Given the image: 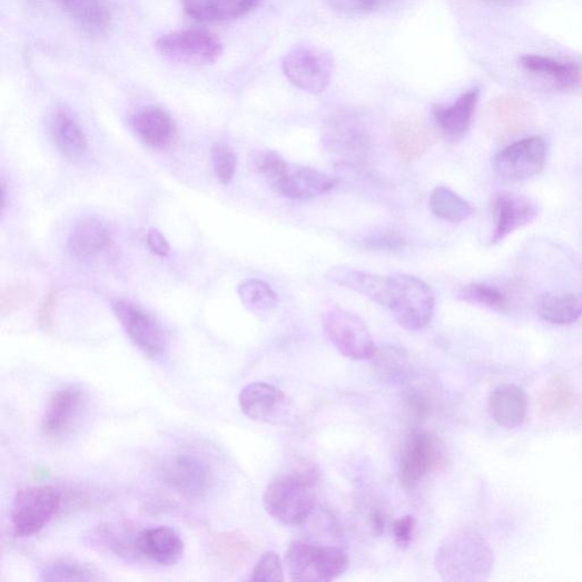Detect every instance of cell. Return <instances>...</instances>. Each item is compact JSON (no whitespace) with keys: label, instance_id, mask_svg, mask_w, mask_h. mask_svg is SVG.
<instances>
[{"label":"cell","instance_id":"f6af8a7d","mask_svg":"<svg viewBox=\"0 0 582 582\" xmlns=\"http://www.w3.org/2000/svg\"><path fill=\"white\" fill-rule=\"evenodd\" d=\"M415 527V519L413 515H405L396 520L393 524V534L396 544L402 550H406L412 540Z\"/></svg>","mask_w":582,"mask_h":582},{"label":"cell","instance_id":"7bdbcfd3","mask_svg":"<svg viewBox=\"0 0 582 582\" xmlns=\"http://www.w3.org/2000/svg\"><path fill=\"white\" fill-rule=\"evenodd\" d=\"M58 304L56 292L48 293L41 300L38 309V322L45 333H50L55 328V316Z\"/></svg>","mask_w":582,"mask_h":582},{"label":"cell","instance_id":"74e56055","mask_svg":"<svg viewBox=\"0 0 582 582\" xmlns=\"http://www.w3.org/2000/svg\"><path fill=\"white\" fill-rule=\"evenodd\" d=\"M249 162L253 171L269 178L274 186L288 168L284 157L275 150H256L250 155Z\"/></svg>","mask_w":582,"mask_h":582},{"label":"cell","instance_id":"d6a6232c","mask_svg":"<svg viewBox=\"0 0 582 582\" xmlns=\"http://www.w3.org/2000/svg\"><path fill=\"white\" fill-rule=\"evenodd\" d=\"M430 206L434 216L451 224H461L473 214L471 204L446 187L432 193Z\"/></svg>","mask_w":582,"mask_h":582},{"label":"cell","instance_id":"484cf974","mask_svg":"<svg viewBox=\"0 0 582 582\" xmlns=\"http://www.w3.org/2000/svg\"><path fill=\"white\" fill-rule=\"evenodd\" d=\"M526 395L515 385L499 386L490 397L491 415L505 430L521 427L526 417Z\"/></svg>","mask_w":582,"mask_h":582},{"label":"cell","instance_id":"681fc988","mask_svg":"<svg viewBox=\"0 0 582 582\" xmlns=\"http://www.w3.org/2000/svg\"><path fill=\"white\" fill-rule=\"evenodd\" d=\"M7 196H8L7 185H6V181L3 180L2 181V210H4L6 206H7Z\"/></svg>","mask_w":582,"mask_h":582},{"label":"cell","instance_id":"5bb4252c","mask_svg":"<svg viewBox=\"0 0 582 582\" xmlns=\"http://www.w3.org/2000/svg\"><path fill=\"white\" fill-rule=\"evenodd\" d=\"M535 121L534 106L513 96H502L491 100L483 117L486 132L496 140L516 136L533 127Z\"/></svg>","mask_w":582,"mask_h":582},{"label":"cell","instance_id":"60d3db41","mask_svg":"<svg viewBox=\"0 0 582 582\" xmlns=\"http://www.w3.org/2000/svg\"><path fill=\"white\" fill-rule=\"evenodd\" d=\"M250 581L280 582L285 580L280 558L275 552H267L256 563Z\"/></svg>","mask_w":582,"mask_h":582},{"label":"cell","instance_id":"4316f807","mask_svg":"<svg viewBox=\"0 0 582 582\" xmlns=\"http://www.w3.org/2000/svg\"><path fill=\"white\" fill-rule=\"evenodd\" d=\"M111 244L112 239L108 227L95 218L79 221L73 227L68 240L72 256L81 260L92 259L109 249Z\"/></svg>","mask_w":582,"mask_h":582},{"label":"cell","instance_id":"ee69618b","mask_svg":"<svg viewBox=\"0 0 582 582\" xmlns=\"http://www.w3.org/2000/svg\"><path fill=\"white\" fill-rule=\"evenodd\" d=\"M327 2L337 12L356 14L374 10L381 0H327Z\"/></svg>","mask_w":582,"mask_h":582},{"label":"cell","instance_id":"83f0119b","mask_svg":"<svg viewBox=\"0 0 582 582\" xmlns=\"http://www.w3.org/2000/svg\"><path fill=\"white\" fill-rule=\"evenodd\" d=\"M86 33L101 36L111 26V12L105 0H55Z\"/></svg>","mask_w":582,"mask_h":582},{"label":"cell","instance_id":"836d02e7","mask_svg":"<svg viewBox=\"0 0 582 582\" xmlns=\"http://www.w3.org/2000/svg\"><path fill=\"white\" fill-rule=\"evenodd\" d=\"M578 403V393L561 375L550 381L539 399L540 410L544 415L568 412Z\"/></svg>","mask_w":582,"mask_h":582},{"label":"cell","instance_id":"ba28073f","mask_svg":"<svg viewBox=\"0 0 582 582\" xmlns=\"http://www.w3.org/2000/svg\"><path fill=\"white\" fill-rule=\"evenodd\" d=\"M61 503V492L52 486H33L19 491L11 510L16 534L30 537L40 533L58 514Z\"/></svg>","mask_w":582,"mask_h":582},{"label":"cell","instance_id":"c3c4849f","mask_svg":"<svg viewBox=\"0 0 582 582\" xmlns=\"http://www.w3.org/2000/svg\"><path fill=\"white\" fill-rule=\"evenodd\" d=\"M385 521L381 512H376L373 515V526L377 535H381L384 531Z\"/></svg>","mask_w":582,"mask_h":582},{"label":"cell","instance_id":"ab89813d","mask_svg":"<svg viewBox=\"0 0 582 582\" xmlns=\"http://www.w3.org/2000/svg\"><path fill=\"white\" fill-rule=\"evenodd\" d=\"M33 298V289L27 284L17 283L4 287L0 294V312L11 315Z\"/></svg>","mask_w":582,"mask_h":582},{"label":"cell","instance_id":"d590c367","mask_svg":"<svg viewBox=\"0 0 582 582\" xmlns=\"http://www.w3.org/2000/svg\"><path fill=\"white\" fill-rule=\"evenodd\" d=\"M243 304L251 310H268L277 307L278 295L270 285L251 279L240 285L238 289Z\"/></svg>","mask_w":582,"mask_h":582},{"label":"cell","instance_id":"d4e9b609","mask_svg":"<svg viewBox=\"0 0 582 582\" xmlns=\"http://www.w3.org/2000/svg\"><path fill=\"white\" fill-rule=\"evenodd\" d=\"M327 279L382 306H388L389 278L338 266L329 269Z\"/></svg>","mask_w":582,"mask_h":582},{"label":"cell","instance_id":"5b68a950","mask_svg":"<svg viewBox=\"0 0 582 582\" xmlns=\"http://www.w3.org/2000/svg\"><path fill=\"white\" fill-rule=\"evenodd\" d=\"M325 147L344 165L356 168L366 166L373 150V135L365 121L353 112H343L327 124Z\"/></svg>","mask_w":582,"mask_h":582},{"label":"cell","instance_id":"7c38bea8","mask_svg":"<svg viewBox=\"0 0 582 582\" xmlns=\"http://www.w3.org/2000/svg\"><path fill=\"white\" fill-rule=\"evenodd\" d=\"M548 146L544 138L534 136L516 141L494 158V171L506 184L531 179L540 175L546 165Z\"/></svg>","mask_w":582,"mask_h":582},{"label":"cell","instance_id":"bcb514c9","mask_svg":"<svg viewBox=\"0 0 582 582\" xmlns=\"http://www.w3.org/2000/svg\"><path fill=\"white\" fill-rule=\"evenodd\" d=\"M147 245L157 256L166 257L170 254V245L166 237L158 230L151 229L147 234Z\"/></svg>","mask_w":582,"mask_h":582},{"label":"cell","instance_id":"7a4b0ae2","mask_svg":"<svg viewBox=\"0 0 582 582\" xmlns=\"http://www.w3.org/2000/svg\"><path fill=\"white\" fill-rule=\"evenodd\" d=\"M319 472L313 466H302L282 473L263 493L264 509L277 521L300 525L316 507V489Z\"/></svg>","mask_w":582,"mask_h":582},{"label":"cell","instance_id":"f35d334b","mask_svg":"<svg viewBox=\"0 0 582 582\" xmlns=\"http://www.w3.org/2000/svg\"><path fill=\"white\" fill-rule=\"evenodd\" d=\"M210 156L218 180L224 185L230 184L237 170V156L233 148L217 144L211 148Z\"/></svg>","mask_w":582,"mask_h":582},{"label":"cell","instance_id":"8d00e7d4","mask_svg":"<svg viewBox=\"0 0 582 582\" xmlns=\"http://www.w3.org/2000/svg\"><path fill=\"white\" fill-rule=\"evenodd\" d=\"M457 297L466 303L499 312H504L509 307L505 294L499 288L486 284L467 285L458 290Z\"/></svg>","mask_w":582,"mask_h":582},{"label":"cell","instance_id":"f546056e","mask_svg":"<svg viewBox=\"0 0 582 582\" xmlns=\"http://www.w3.org/2000/svg\"><path fill=\"white\" fill-rule=\"evenodd\" d=\"M51 135L59 150L68 158L82 157L88 148V140L75 120L66 110L59 109L51 121Z\"/></svg>","mask_w":582,"mask_h":582},{"label":"cell","instance_id":"ffe728a7","mask_svg":"<svg viewBox=\"0 0 582 582\" xmlns=\"http://www.w3.org/2000/svg\"><path fill=\"white\" fill-rule=\"evenodd\" d=\"M481 97L480 88L464 92L454 103L440 106L433 118L441 137L447 141L461 140L470 129L475 109Z\"/></svg>","mask_w":582,"mask_h":582},{"label":"cell","instance_id":"9c48e42d","mask_svg":"<svg viewBox=\"0 0 582 582\" xmlns=\"http://www.w3.org/2000/svg\"><path fill=\"white\" fill-rule=\"evenodd\" d=\"M283 70L290 83L298 89L322 93L332 82L334 60L325 49L299 45L285 57Z\"/></svg>","mask_w":582,"mask_h":582},{"label":"cell","instance_id":"7dc6e473","mask_svg":"<svg viewBox=\"0 0 582 582\" xmlns=\"http://www.w3.org/2000/svg\"><path fill=\"white\" fill-rule=\"evenodd\" d=\"M482 2L499 8H517L524 4L525 0H482Z\"/></svg>","mask_w":582,"mask_h":582},{"label":"cell","instance_id":"277c9868","mask_svg":"<svg viewBox=\"0 0 582 582\" xmlns=\"http://www.w3.org/2000/svg\"><path fill=\"white\" fill-rule=\"evenodd\" d=\"M286 565L292 581L331 582L347 571L349 558L341 548L294 541L286 552Z\"/></svg>","mask_w":582,"mask_h":582},{"label":"cell","instance_id":"7402d4cb","mask_svg":"<svg viewBox=\"0 0 582 582\" xmlns=\"http://www.w3.org/2000/svg\"><path fill=\"white\" fill-rule=\"evenodd\" d=\"M336 185V178L319 170L288 165L286 172L275 184V187L286 197L310 199L329 193Z\"/></svg>","mask_w":582,"mask_h":582},{"label":"cell","instance_id":"8992f818","mask_svg":"<svg viewBox=\"0 0 582 582\" xmlns=\"http://www.w3.org/2000/svg\"><path fill=\"white\" fill-rule=\"evenodd\" d=\"M446 465L447 454L440 437L415 431L406 438L401 453L399 481L404 489L412 491Z\"/></svg>","mask_w":582,"mask_h":582},{"label":"cell","instance_id":"e0dca14e","mask_svg":"<svg viewBox=\"0 0 582 582\" xmlns=\"http://www.w3.org/2000/svg\"><path fill=\"white\" fill-rule=\"evenodd\" d=\"M492 208L495 224L492 244L501 243L539 217V207L531 198L512 193L496 195Z\"/></svg>","mask_w":582,"mask_h":582},{"label":"cell","instance_id":"4dcf8cb0","mask_svg":"<svg viewBox=\"0 0 582 582\" xmlns=\"http://www.w3.org/2000/svg\"><path fill=\"white\" fill-rule=\"evenodd\" d=\"M136 537L129 524L103 523L93 532V542L126 561L139 560L136 551Z\"/></svg>","mask_w":582,"mask_h":582},{"label":"cell","instance_id":"1f68e13d","mask_svg":"<svg viewBox=\"0 0 582 582\" xmlns=\"http://www.w3.org/2000/svg\"><path fill=\"white\" fill-rule=\"evenodd\" d=\"M540 314L550 324H574L582 316V293L548 294L540 304Z\"/></svg>","mask_w":582,"mask_h":582},{"label":"cell","instance_id":"e575fe53","mask_svg":"<svg viewBox=\"0 0 582 582\" xmlns=\"http://www.w3.org/2000/svg\"><path fill=\"white\" fill-rule=\"evenodd\" d=\"M42 581H100L97 570L72 560H57L48 563L40 573Z\"/></svg>","mask_w":582,"mask_h":582},{"label":"cell","instance_id":"44dd1931","mask_svg":"<svg viewBox=\"0 0 582 582\" xmlns=\"http://www.w3.org/2000/svg\"><path fill=\"white\" fill-rule=\"evenodd\" d=\"M392 139L402 160L414 162L432 147L434 132L425 120L411 116L393 124Z\"/></svg>","mask_w":582,"mask_h":582},{"label":"cell","instance_id":"52a82bcc","mask_svg":"<svg viewBox=\"0 0 582 582\" xmlns=\"http://www.w3.org/2000/svg\"><path fill=\"white\" fill-rule=\"evenodd\" d=\"M155 47L167 60L189 67L215 65L224 55L220 38L203 29L167 33L157 39Z\"/></svg>","mask_w":582,"mask_h":582},{"label":"cell","instance_id":"30bf717a","mask_svg":"<svg viewBox=\"0 0 582 582\" xmlns=\"http://www.w3.org/2000/svg\"><path fill=\"white\" fill-rule=\"evenodd\" d=\"M323 322L327 337L345 357L365 361L377 355L374 338L358 315L333 308L325 313Z\"/></svg>","mask_w":582,"mask_h":582},{"label":"cell","instance_id":"ac0fdd59","mask_svg":"<svg viewBox=\"0 0 582 582\" xmlns=\"http://www.w3.org/2000/svg\"><path fill=\"white\" fill-rule=\"evenodd\" d=\"M136 551L139 559L170 566L183 559L185 544L175 529L165 525L152 526L137 534Z\"/></svg>","mask_w":582,"mask_h":582},{"label":"cell","instance_id":"4fadbf2b","mask_svg":"<svg viewBox=\"0 0 582 582\" xmlns=\"http://www.w3.org/2000/svg\"><path fill=\"white\" fill-rule=\"evenodd\" d=\"M112 309L134 345L147 357H162L168 348L164 327L151 315L127 300H116Z\"/></svg>","mask_w":582,"mask_h":582},{"label":"cell","instance_id":"603a6c76","mask_svg":"<svg viewBox=\"0 0 582 582\" xmlns=\"http://www.w3.org/2000/svg\"><path fill=\"white\" fill-rule=\"evenodd\" d=\"M130 125L138 138L154 149L168 148L177 134L171 116L157 106H146L136 111Z\"/></svg>","mask_w":582,"mask_h":582},{"label":"cell","instance_id":"2e32d148","mask_svg":"<svg viewBox=\"0 0 582 582\" xmlns=\"http://www.w3.org/2000/svg\"><path fill=\"white\" fill-rule=\"evenodd\" d=\"M239 406L253 421L278 425L287 415L288 399L280 389L270 384L253 383L240 392Z\"/></svg>","mask_w":582,"mask_h":582},{"label":"cell","instance_id":"f1b7e54d","mask_svg":"<svg viewBox=\"0 0 582 582\" xmlns=\"http://www.w3.org/2000/svg\"><path fill=\"white\" fill-rule=\"evenodd\" d=\"M253 554L250 541L240 532H225L209 543V555L226 572L241 569Z\"/></svg>","mask_w":582,"mask_h":582},{"label":"cell","instance_id":"9a60e30c","mask_svg":"<svg viewBox=\"0 0 582 582\" xmlns=\"http://www.w3.org/2000/svg\"><path fill=\"white\" fill-rule=\"evenodd\" d=\"M85 395L77 386H66L51 396L41 418V432L48 438L69 435L81 415Z\"/></svg>","mask_w":582,"mask_h":582},{"label":"cell","instance_id":"3957f363","mask_svg":"<svg viewBox=\"0 0 582 582\" xmlns=\"http://www.w3.org/2000/svg\"><path fill=\"white\" fill-rule=\"evenodd\" d=\"M387 307L399 326L406 331L417 332L431 325L436 296L425 282L413 276L399 275L389 278Z\"/></svg>","mask_w":582,"mask_h":582},{"label":"cell","instance_id":"b9f144b4","mask_svg":"<svg viewBox=\"0 0 582 582\" xmlns=\"http://www.w3.org/2000/svg\"><path fill=\"white\" fill-rule=\"evenodd\" d=\"M361 245L375 251H398L406 246V240L395 231H384L367 236Z\"/></svg>","mask_w":582,"mask_h":582},{"label":"cell","instance_id":"cb8c5ba5","mask_svg":"<svg viewBox=\"0 0 582 582\" xmlns=\"http://www.w3.org/2000/svg\"><path fill=\"white\" fill-rule=\"evenodd\" d=\"M262 0H180L186 16L198 22H227L247 16Z\"/></svg>","mask_w":582,"mask_h":582},{"label":"cell","instance_id":"8fae6325","mask_svg":"<svg viewBox=\"0 0 582 582\" xmlns=\"http://www.w3.org/2000/svg\"><path fill=\"white\" fill-rule=\"evenodd\" d=\"M160 477L168 487L180 495L190 500H201L211 490L215 475L205 458L185 452L161 464Z\"/></svg>","mask_w":582,"mask_h":582},{"label":"cell","instance_id":"d6986e66","mask_svg":"<svg viewBox=\"0 0 582 582\" xmlns=\"http://www.w3.org/2000/svg\"><path fill=\"white\" fill-rule=\"evenodd\" d=\"M520 66L526 73L546 80L555 90L571 92L582 88L581 62L527 55L520 59Z\"/></svg>","mask_w":582,"mask_h":582},{"label":"cell","instance_id":"6da1fadb","mask_svg":"<svg viewBox=\"0 0 582 582\" xmlns=\"http://www.w3.org/2000/svg\"><path fill=\"white\" fill-rule=\"evenodd\" d=\"M494 566V553L480 533L468 527L447 536L435 558V569L445 581L481 582L489 579Z\"/></svg>","mask_w":582,"mask_h":582}]
</instances>
